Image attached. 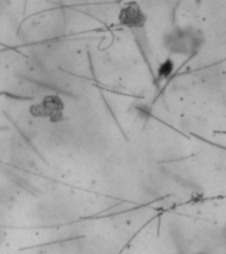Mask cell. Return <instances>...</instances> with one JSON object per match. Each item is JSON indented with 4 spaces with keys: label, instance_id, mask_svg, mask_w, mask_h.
I'll return each mask as SVG.
<instances>
[{
    "label": "cell",
    "instance_id": "1",
    "mask_svg": "<svg viewBox=\"0 0 226 254\" xmlns=\"http://www.w3.org/2000/svg\"><path fill=\"white\" fill-rule=\"evenodd\" d=\"M205 43V36L200 29L193 27H176L167 32L163 44L170 55L192 56L197 55Z\"/></svg>",
    "mask_w": 226,
    "mask_h": 254
},
{
    "label": "cell",
    "instance_id": "2",
    "mask_svg": "<svg viewBox=\"0 0 226 254\" xmlns=\"http://www.w3.org/2000/svg\"><path fill=\"white\" fill-rule=\"evenodd\" d=\"M118 20L123 27L128 28L131 31H136V29H142L146 25L147 16L143 12L142 7L138 3L132 1L122 7L118 15Z\"/></svg>",
    "mask_w": 226,
    "mask_h": 254
},
{
    "label": "cell",
    "instance_id": "3",
    "mask_svg": "<svg viewBox=\"0 0 226 254\" xmlns=\"http://www.w3.org/2000/svg\"><path fill=\"white\" fill-rule=\"evenodd\" d=\"M173 69H174V64L172 60L167 59L166 61H163L158 69L159 78H162V79L168 78V77H170V75L173 73Z\"/></svg>",
    "mask_w": 226,
    "mask_h": 254
},
{
    "label": "cell",
    "instance_id": "4",
    "mask_svg": "<svg viewBox=\"0 0 226 254\" xmlns=\"http://www.w3.org/2000/svg\"><path fill=\"white\" fill-rule=\"evenodd\" d=\"M221 236H222V240H224V242H225V244H226V226H225V228H224V229H222Z\"/></svg>",
    "mask_w": 226,
    "mask_h": 254
},
{
    "label": "cell",
    "instance_id": "5",
    "mask_svg": "<svg viewBox=\"0 0 226 254\" xmlns=\"http://www.w3.org/2000/svg\"><path fill=\"white\" fill-rule=\"evenodd\" d=\"M197 254H206V253H197Z\"/></svg>",
    "mask_w": 226,
    "mask_h": 254
}]
</instances>
